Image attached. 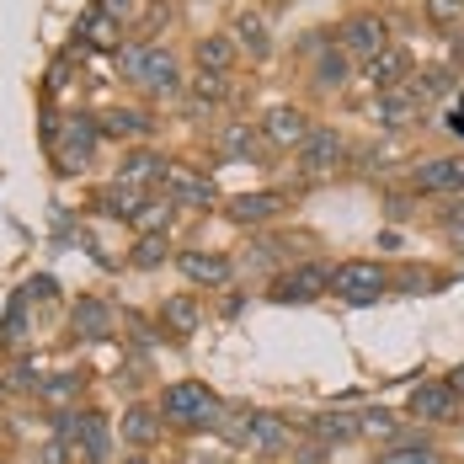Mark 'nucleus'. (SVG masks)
Wrapping results in <instances>:
<instances>
[{
	"instance_id": "1",
	"label": "nucleus",
	"mask_w": 464,
	"mask_h": 464,
	"mask_svg": "<svg viewBox=\"0 0 464 464\" xmlns=\"http://www.w3.org/2000/svg\"><path fill=\"white\" fill-rule=\"evenodd\" d=\"M118 70L129 75V81H140L144 92L155 96H171L182 86V70H177V59L166 53V48H150V44H129L118 53Z\"/></svg>"
},
{
	"instance_id": "2",
	"label": "nucleus",
	"mask_w": 464,
	"mask_h": 464,
	"mask_svg": "<svg viewBox=\"0 0 464 464\" xmlns=\"http://www.w3.org/2000/svg\"><path fill=\"white\" fill-rule=\"evenodd\" d=\"M160 411L171 421H182V427H214V417H219V401L203 390V384H171L166 395H160Z\"/></svg>"
},
{
	"instance_id": "3",
	"label": "nucleus",
	"mask_w": 464,
	"mask_h": 464,
	"mask_svg": "<svg viewBox=\"0 0 464 464\" xmlns=\"http://www.w3.org/2000/svg\"><path fill=\"white\" fill-rule=\"evenodd\" d=\"M331 288H336L347 304H373V299L390 288V278H384V267H379V262H347V267H336Z\"/></svg>"
},
{
	"instance_id": "4",
	"label": "nucleus",
	"mask_w": 464,
	"mask_h": 464,
	"mask_svg": "<svg viewBox=\"0 0 464 464\" xmlns=\"http://www.w3.org/2000/svg\"><path fill=\"white\" fill-rule=\"evenodd\" d=\"M331 267H321V262H304V267H294V273H283L278 288H273V299H283V304H310V299H321L325 288H331Z\"/></svg>"
},
{
	"instance_id": "5",
	"label": "nucleus",
	"mask_w": 464,
	"mask_h": 464,
	"mask_svg": "<svg viewBox=\"0 0 464 464\" xmlns=\"http://www.w3.org/2000/svg\"><path fill=\"white\" fill-rule=\"evenodd\" d=\"M411 417L417 421H454L459 417V390L449 379H427L411 390Z\"/></svg>"
},
{
	"instance_id": "6",
	"label": "nucleus",
	"mask_w": 464,
	"mask_h": 464,
	"mask_svg": "<svg viewBox=\"0 0 464 464\" xmlns=\"http://www.w3.org/2000/svg\"><path fill=\"white\" fill-rule=\"evenodd\" d=\"M369 118L379 129H406V123H417L421 118V96L411 86H395V92H379L369 107Z\"/></svg>"
},
{
	"instance_id": "7",
	"label": "nucleus",
	"mask_w": 464,
	"mask_h": 464,
	"mask_svg": "<svg viewBox=\"0 0 464 464\" xmlns=\"http://www.w3.org/2000/svg\"><path fill=\"white\" fill-rule=\"evenodd\" d=\"M390 48V33H384V22L379 16H353L347 27H342V53H353V59H379Z\"/></svg>"
},
{
	"instance_id": "8",
	"label": "nucleus",
	"mask_w": 464,
	"mask_h": 464,
	"mask_svg": "<svg viewBox=\"0 0 464 464\" xmlns=\"http://www.w3.org/2000/svg\"><path fill=\"white\" fill-rule=\"evenodd\" d=\"M421 192H464V155H432L411 171Z\"/></svg>"
},
{
	"instance_id": "9",
	"label": "nucleus",
	"mask_w": 464,
	"mask_h": 464,
	"mask_svg": "<svg viewBox=\"0 0 464 464\" xmlns=\"http://www.w3.org/2000/svg\"><path fill=\"white\" fill-rule=\"evenodd\" d=\"M262 134L278 144V150H304L315 129H310V118H304L299 107H273V112H267V123H262Z\"/></svg>"
},
{
	"instance_id": "10",
	"label": "nucleus",
	"mask_w": 464,
	"mask_h": 464,
	"mask_svg": "<svg viewBox=\"0 0 464 464\" xmlns=\"http://www.w3.org/2000/svg\"><path fill=\"white\" fill-rule=\"evenodd\" d=\"M92 150H96V123H92V118H70L64 144H59V160H64V171H81V166L92 160Z\"/></svg>"
},
{
	"instance_id": "11",
	"label": "nucleus",
	"mask_w": 464,
	"mask_h": 464,
	"mask_svg": "<svg viewBox=\"0 0 464 464\" xmlns=\"http://www.w3.org/2000/svg\"><path fill=\"white\" fill-rule=\"evenodd\" d=\"M166 182H171V203H177V208H203V203H214V182H208V177H198V171L171 166V171H166Z\"/></svg>"
},
{
	"instance_id": "12",
	"label": "nucleus",
	"mask_w": 464,
	"mask_h": 464,
	"mask_svg": "<svg viewBox=\"0 0 464 464\" xmlns=\"http://www.w3.org/2000/svg\"><path fill=\"white\" fill-rule=\"evenodd\" d=\"M363 81H369L373 92H395V86H406V53H401V48H384L379 59L363 64Z\"/></svg>"
},
{
	"instance_id": "13",
	"label": "nucleus",
	"mask_w": 464,
	"mask_h": 464,
	"mask_svg": "<svg viewBox=\"0 0 464 464\" xmlns=\"http://www.w3.org/2000/svg\"><path fill=\"white\" fill-rule=\"evenodd\" d=\"M342 150H347V144H342V134L315 129V134H310V144L299 150V166H304V171H331V166L342 160Z\"/></svg>"
},
{
	"instance_id": "14",
	"label": "nucleus",
	"mask_w": 464,
	"mask_h": 464,
	"mask_svg": "<svg viewBox=\"0 0 464 464\" xmlns=\"http://www.w3.org/2000/svg\"><path fill=\"white\" fill-rule=\"evenodd\" d=\"M278 208H283L278 192H251V198H235L230 203V219L235 225H262V219H273Z\"/></svg>"
},
{
	"instance_id": "15",
	"label": "nucleus",
	"mask_w": 464,
	"mask_h": 464,
	"mask_svg": "<svg viewBox=\"0 0 464 464\" xmlns=\"http://www.w3.org/2000/svg\"><path fill=\"white\" fill-rule=\"evenodd\" d=\"M107 331H112V310H107L102 299H81V304H75V336L102 342Z\"/></svg>"
},
{
	"instance_id": "16",
	"label": "nucleus",
	"mask_w": 464,
	"mask_h": 464,
	"mask_svg": "<svg viewBox=\"0 0 464 464\" xmlns=\"http://www.w3.org/2000/svg\"><path fill=\"white\" fill-rule=\"evenodd\" d=\"M182 273L192 283H225L230 278V262L214 256V251H182Z\"/></svg>"
},
{
	"instance_id": "17",
	"label": "nucleus",
	"mask_w": 464,
	"mask_h": 464,
	"mask_svg": "<svg viewBox=\"0 0 464 464\" xmlns=\"http://www.w3.org/2000/svg\"><path fill=\"white\" fill-rule=\"evenodd\" d=\"M358 432H363V417H347V411L315 417V438H321V443H347V438H358Z\"/></svg>"
},
{
	"instance_id": "18",
	"label": "nucleus",
	"mask_w": 464,
	"mask_h": 464,
	"mask_svg": "<svg viewBox=\"0 0 464 464\" xmlns=\"http://www.w3.org/2000/svg\"><path fill=\"white\" fill-rule=\"evenodd\" d=\"M235 59V38L225 33H214V38H203L198 44V70H214V75H225V64Z\"/></svg>"
},
{
	"instance_id": "19",
	"label": "nucleus",
	"mask_w": 464,
	"mask_h": 464,
	"mask_svg": "<svg viewBox=\"0 0 464 464\" xmlns=\"http://www.w3.org/2000/svg\"><path fill=\"white\" fill-rule=\"evenodd\" d=\"M155 177H166V160H160V155H134V160L118 171V182H123V187H140V192L155 182Z\"/></svg>"
},
{
	"instance_id": "20",
	"label": "nucleus",
	"mask_w": 464,
	"mask_h": 464,
	"mask_svg": "<svg viewBox=\"0 0 464 464\" xmlns=\"http://www.w3.org/2000/svg\"><path fill=\"white\" fill-rule=\"evenodd\" d=\"M235 38H240V44L251 48V53H256V59H267V22H262V16H256V11H246V16H240V22H235Z\"/></svg>"
},
{
	"instance_id": "21",
	"label": "nucleus",
	"mask_w": 464,
	"mask_h": 464,
	"mask_svg": "<svg viewBox=\"0 0 464 464\" xmlns=\"http://www.w3.org/2000/svg\"><path fill=\"white\" fill-rule=\"evenodd\" d=\"M251 443L273 454V449H283V443H288V427H283L278 417H251Z\"/></svg>"
},
{
	"instance_id": "22",
	"label": "nucleus",
	"mask_w": 464,
	"mask_h": 464,
	"mask_svg": "<svg viewBox=\"0 0 464 464\" xmlns=\"http://www.w3.org/2000/svg\"><path fill=\"white\" fill-rule=\"evenodd\" d=\"M102 129L107 134H123V140H140V134H150V118L144 112H107Z\"/></svg>"
},
{
	"instance_id": "23",
	"label": "nucleus",
	"mask_w": 464,
	"mask_h": 464,
	"mask_svg": "<svg viewBox=\"0 0 464 464\" xmlns=\"http://www.w3.org/2000/svg\"><path fill=\"white\" fill-rule=\"evenodd\" d=\"M81 38H86V44H96V48H112L118 44V33H112V22H107V16H102V11H86V22H81Z\"/></svg>"
},
{
	"instance_id": "24",
	"label": "nucleus",
	"mask_w": 464,
	"mask_h": 464,
	"mask_svg": "<svg viewBox=\"0 0 464 464\" xmlns=\"http://www.w3.org/2000/svg\"><path fill=\"white\" fill-rule=\"evenodd\" d=\"M123 432H129V443H140V449H150V443L160 438V421L150 417V411H129V421H123Z\"/></svg>"
},
{
	"instance_id": "25",
	"label": "nucleus",
	"mask_w": 464,
	"mask_h": 464,
	"mask_svg": "<svg viewBox=\"0 0 464 464\" xmlns=\"http://www.w3.org/2000/svg\"><path fill=\"white\" fill-rule=\"evenodd\" d=\"M342 81H347V53H325L321 64H315V86L321 92H336Z\"/></svg>"
},
{
	"instance_id": "26",
	"label": "nucleus",
	"mask_w": 464,
	"mask_h": 464,
	"mask_svg": "<svg viewBox=\"0 0 464 464\" xmlns=\"http://www.w3.org/2000/svg\"><path fill=\"white\" fill-rule=\"evenodd\" d=\"M379 464H443V459H438L427 443H401V449H390Z\"/></svg>"
},
{
	"instance_id": "27",
	"label": "nucleus",
	"mask_w": 464,
	"mask_h": 464,
	"mask_svg": "<svg viewBox=\"0 0 464 464\" xmlns=\"http://www.w3.org/2000/svg\"><path fill=\"white\" fill-rule=\"evenodd\" d=\"M166 321L177 325V331H192V325H198V299H192V294H177V299L166 304Z\"/></svg>"
},
{
	"instance_id": "28",
	"label": "nucleus",
	"mask_w": 464,
	"mask_h": 464,
	"mask_svg": "<svg viewBox=\"0 0 464 464\" xmlns=\"http://www.w3.org/2000/svg\"><path fill=\"white\" fill-rule=\"evenodd\" d=\"M427 16L438 27H459L464 22V0H427Z\"/></svg>"
},
{
	"instance_id": "29",
	"label": "nucleus",
	"mask_w": 464,
	"mask_h": 464,
	"mask_svg": "<svg viewBox=\"0 0 464 464\" xmlns=\"http://www.w3.org/2000/svg\"><path fill=\"white\" fill-rule=\"evenodd\" d=\"M192 86H198L203 102H225V96H230V81H225V75H214V70H198V81H192Z\"/></svg>"
},
{
	"instance_id": "30",
	"label": "nucleus",
	"mask_w": 464,
	"mask_h": 464,
	"mask_svg": "<svg viewBox=\"0 0 464 464\" xmlns=\"http://www.w3.org/2000/svg\"><path fill=\"white\" fill-rule=\"evenodd\" d=\"M160 256H166V240H160V235H144L140 251H134V262H140V267H155Z\"/></svg>"
},
{
	"instance_id": "31",
	"label": "nucleus",
	"mask_w": 464,
	"mask_h": 464,
	"mask_svg": "<svg viewBox=\"0 0 464 464\" xmlns=\"http://www.w3.org/2000/svg\"><path fill=\"white\" fill-rule=\"evenodd\" d=\"M363 432H373V438H395V417H390V411H363Z\"/></svg>"
},
{
	"instance_id": "32",
	"label": "nucleus",
	"mask_w": 464,
	"mask_h": 464,
	"mask_svg": "<svg viewBox=\"0 0 464 464\" xmlns=\"http://www.w3.org/2000/svg\"><path fill=\"white\" fill-rule=\"evenodd\" d=\"M70 390H75V373H53V384H44L48 401H70Z\"/></svg>"
},
{
	"instance_id": "33",
	"label": "nucleus",
	"mask_w": 464,
	"mask_h": 464,
	"mask_svg": "<svg viewBox=\"0 0 464 464\" xmlns=\"http://www.w3.org/2000/svg\"><path fill=\"white\" fill-rule=\"evenodd\" d=\"M251 129H230V134H225V150H235V155H251Z\"/></svg>"
},
{
	"instance_id": "34",
	"label": "nucleus",
	"mask_w": 464,
	"mask_h": 464,
	"mask_svg": "<svg viewBox=\"0 0 464 464\" xmlns=\"http://www.w3.org/2000/svg\"><path fill=\"white\" fill-rule=\"evenodd\" d=\"M449 240H454V246L464 251V208L454 214V219H449Z\"/></svg>"
},
{
	"instance_id": "35",
	"label": "nucleus",
	"mask_w": 464,
	"mask_h": 464,
	"mask_svg": "<svg viewBox=\"0 0 464 464\" xmlns=\"http://www.w3.org/2000/svg\"><path fill=\"white\" fill-rule=\"evenodd\" d=\"M96 11H102V16H123V11H129V0H96Z\"/></svg>"
},
{
	"instance_id": "36",
	"label": "nucleus",
	"mask_w": 464,
	"mask_h": 464,
	"mask_svg": "<svg viewBox=\"0 0 464 464\" xmlns=\"http://www.w3.org/2000/svg\"><path fill=\"white\" fill-rule=\"evenodd\" d=\"M64 449H70V443H59V438H53V443L44 449V464H64Z\"/></svg>"
},
{
	"instance_id": "37",
	"label": "nucleus",
	"mask_w": 464,
	"mask_h": 464,
	"mask_svg": "<svg viewBox=\"0 0 464 464\" xmlns=\"http://www.w3.org/2000/svg\"><path fill=\"white\" fill-rule=\"evenodd\" d=\"M449 129H454V134H464V96H459V107L449 112Z\"/></svg>"
},
{
	"instance_id": "38",
	"label": "nucleus",
	"mask_w": 464,
	"mask_h": 464,
	"mask_svg": "<svg viewBox=\"0 0 464 464\" xmlns=\"http://www.w3.org/2000/svg\"><path fill=\"white\" fill-rule=\"evenodd\" d=\"M299 464H321V449H304V454H299Z\"/></svg>"
},
{
	"instance_id": "39",
	"label": "nucleus",
	"mask_w": 464,
	"mask_h": 464,
	"mask_svg": "<svg viewBox=\"0 0 464 464\" xmlns=\"http://www.w3.org/2000/svg\"><path fill=\"white\" fill-rule=\"evenodd\" d=\"M449 384H454V390L464 395V369H454V373H449Z\"/></svg>"
},
{
	"instance_id": "40",
	"label": "nucleus",
	"mask_w": 464,
	"mask_h": 464,
	"mask_svg": "<svg viewBox=\"0 0 464 464\" xmlns=\"http://www.w3.org/2000/svg\"><path fill=\"white\" fill-rule=\"evenodd\" d=\"M192 464H225V459H214V454H208V459H192Z\"/></svg>"
},
{
	"instance_id": "41",
	"label": "nucleus",
	"mask_w": 464,
	"mask_h": 464,
	"mask_svg": "<svg viewBox=\"0 0 464 464\" xmlns=\"http://www.w3.org/2000/svg\"><path fill=\"white\" fill-rule=\"evenodd\" d=\"M129 464H150V459H129Z\"/></svg>"
}]
</instances>
